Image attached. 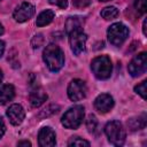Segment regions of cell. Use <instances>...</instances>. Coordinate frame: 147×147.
<instances>
[{
  "instance_id": "cell-8",
  "label": "cell",
  "mask_w": 147,
  "mask_h": 147,
  "mask_svg": "<svg viewBox=\"0 0 147 147\" xmlns=\"http://www.w3.org/2000/svg\"><path fill=\"white\" fill-rule=\"evenodd\" d=\"M147 70V53L141 52L136 55L127 65V71L132 77H139Z\"/></svg>"
},
{
  "instance_id": "cell-18",
  "label": "cell",
  "mask_w": 147,
  "mask_h": 147,
  "mask_svg": "<svg viewBox=\"0 0 147 147\" xmlns=\"http://www.w3.org/2000/svg\"><path fill=\"white\" fill-rule=\"evenodd\" d=\"M100 15H101L105 20H107V21L114 20V18H116V17L118 16V9H117L116 7H114V6H109V7L103 8V9L101 10Z\"/></svg>"
},
{
  "instance_id": "cell-3",
  "label": "cell",
  "mask_w": 147,
  "mask_h": 147,
  "mask_svg": "<svg viewBox=\"0 0 147 147\" xmlns=\"http://www.w3.org/2000/svg\"><path fill=\"white\" fill-rule=\"evenodd\" d=\"M105 133L108 141L114 146H122L126 139V132L123 124L118 121H110L105 126Z\"/></svg>"
},
{
  "instance_id": "cell-7",
  "label": "cell",
  "mask_w": 147,
  "mask_h": 147,
  "mask_svg": "<svg viewBox=\"0 0 147 147\" xmlns=\"http://www.w3.org/2000/svg\"><path fill=\"white\" fill-rule=\"evenodd\" d=\"M67 93L71 101H80L87 94V86L84 80L75 78L69 83Z\"/></svg>"
},
{
  "instance_id": "cell-29",
  "label": "cell",
  "mask_w": 147,
  "mask_h": 147,
  "mask_svg": "<svg viewBox=\"0 0 147 147\" xmlns=\"http://www.w3.org/2000/svg\"><path fill=\"white\" fill-rule=\"evenodd\" d=\"M3 33V26H2V24L0 23V36Z\"/></svg>"
},
{
  "instance_id": "cell-1",
  "label": "cell",
  "mask_w": 147,
  "mask_h": 147,
  "mask_svg": "<svg viewBox=\"0 0 147 147\" xmlns=\"http://www.w3.org/2000/svg\"><path fill=\"white\" fill-rule=\"evenodd\" d=\"M42 60L52 72H57L64 65L63 51L56 44H49L42 52Z\"/></svg>"
},
{
  "instance_id": "cell-9",
  "label": "cell",
  "mask_w": 147,
  "mask_h": 147,
  "mask_svg": "<svg viewBox=\"0 0 147 147\" xmlns=\"http://www.w3.org/2000/svg\"><path fill=\"white\" fill-rule=\"evenodd\" d=\"M36 13V8L30 2H22L20 6H17L13 13V17L16 22L23 23L29 21Z\"/></svg>"
},
{
  "instance_id": "cell-27",
  "label": "cell",
  "mask_w": 147,
  "mask_h": 147,
  "mask_svg": "<svg viewBox=\"0 0 147 147\" xmlns=\"http://www.w3.org/2000/svg\"><path fill=\"white\" fill-rule=\"evenodd\" d=\"M3 52H5V42L2 40H0V57L2 56Z\"/></svg>"
},
{
  "instance_id": "cell-17",
  "label": "cell",
  "mask_w": 147,
  "mask_h": 147,
  "mask_svg": "<svg viewBox=\"0 0 147 147\" xmlns=\"http://www.w3.org/2000/svg\"><path fill=\"white\" fill-rule=\"evenodd\" d=\"M82 24H83V22H82V18L80 17H78V16H71V17H69L67 20V22H65V31H67V33L69 34L74 30L82 29Z\"/></svg>"
},
{
  "instance_id": "cell-6",
  "label": "cell",
  "mask_w": 147,
  "mask_h": 147,
  "mask_svg": "<svg viewBox=\"0 0 147 147\" xmlns=\"http://www.w3.org/2000/svg\"><path fill=\"white\" fill-rule=\"evenodd\" d=\"M86 41H87V36L82 29L74 30L69 33L70 48L75 55H79L80 53H83L85 51Z\"/></svg>"
},
{
  "instance_id": "cell-25",
  "label": "cell",
  "mask_w": 147,
  "mask_h": 147,
  "mask_svg": "<svg viewBox=\"0 0 147 147\" xmlns=\"http://www.w3.org/2000/svg\"><path fill=\"white\" fill-rule=\"evenodd\" d=\"M5 132H6V124H5L3 119L0 117V139L3 137Z\"/></svg>"
},
{
  "instance_id": "cell-10",
  "label": "cell",
  "mask_w": 147,
  "mask_h": 147,
  "mask_svg": "<svg viewBox=\"0 0 147 147\" xmlns=\"http://www.w3.org/2000/svg\"><path fill=\"white\" fill-rule=\"evenodd\" d=\"M38 144L41 147H53L56 145V136L52 127L44 126L38 133Z\"/></svg>"
},
{
  "instance_id": "cell-4",
  "label": "cell",
  "mask_w": 147,
  "mask_h": 147,
  "mask_svg": "<svg viewBox=\"0 0 147 147\" xmlns=\"http://www.w3.org/2000/svg\"><path fill=\"white\" fill-rule=\"evenodd\" d=\"M91 70L98 79H108L111 76L113 64L107 55H100L92 60Z\"/></svg>"
},
{
  "instance_id": "cell-21",
  "label": "cell",
  "mask_w": 147,
  "mask_h": 147,
  "mask_svg": "<svg viewBox=\"0 0 147 147\" xmlns=\"http://www.w3.org/2000/svg\"><path fill=\"white\" fill-rule=\"evenodd\" d=\"M146 85H147V80H142L140 84L136 85L134 87V92L139 94L144 100H146Z\"/></svg>"
},
{
  "instance_id": "cell-23",
  "label": "cell",
  "mask_w": 147,
  "mask_h": 147,
  "mask_svg": "<svg viewBox=\"0 0 147 147\" xmlns=\"http://www.w3.org/2000/svg\"><path fill=\"white\" fill-rule=\"evenodd\" d=\"M72 3L77 8H84L91 3V0H72Z\"/></svg>"
},
{
  "instance_id": "cell-19",
  "label": "cell",
  "mask_w": 147,
  "mask_h": 147,
  "mask_svg": "<svg viewBox=\"0 0 147 147\" xmlns=\"http://www.w3.org/2000/svg\"><path fill=\"white\" fill-rule=\"evenodd\" d=\"M90 141L80 138V137H71L70 140L68 141V146H71V147H82V146H90Z\"/></svg>"
},
{
  "instance_id": "cell-22",
  "label": "cell",
  "mask_w": 147,
  "mask_h": 147,
  "mask_svg": "<svg viewBox=\"0 0 147 147\" xmlns=\"http://www.w3.org/2000/svg\"><path fill=\"white\" fill-rule=\"evenodd\" d=\"M134 8L138 11V14L144 15L146 13V0H136L134 1Z\"/></svg>"
},
{
  "instance_id": "cell-11",
  "label": "cell",
  "mask_w": 147,
  "mask_h": 147,
  "mask_svg": "<svg viewBox=\"0 0 147 147\" xmlns=\"http://www.w3.org/2000/svg\"><path fill=\"white\" fill-rule=\"evenodd\" d=\"M114 98L108 94V93H102V94H99L95 100H94V108L101 113V114H106L108 113L109 110L113 109L114 107Z\"/></svg>"
},
{
  "instance_id": "cell-30",
  "label": "cell",
  "mask_w": 147,
  "mask_h": 147,
  "mask_svg": "<svg viewBox=\"0 0 147 147\" xmlns=\"http://www.w3.org/2000/svg\"><path fill=\"white\" fill-rule=\"evenodd\" d=\"M2 78H3V75H2V71L0 70V84H1V82H2Z\"/></svg>"
},
{
  "instance_id": "cell-16",
  "label": "cell",
  "mask_w": 147,
  "mask_h": 147,
  "mask_svg": "<svg viewBox=\"0 0 147 147\" xmlns=\"http://www.w3.org/2000/svg\"><path fill=\"white\" fill-rule=\"evenodd\" d=\"M127 125L132 131L144 129L146 126V114H141L136 118H131L130 121H127Z\"/></svg>"
},
{
  "instance_id": "cell-20",
  "label": "cell",
  "mask_w": 147,
  "mask_h": 147,
  "mask_svg": "<svg viewBox=\"0 0 147 147\" xmlns=\"http://www.w3.org/2000/svg\"><path fill=\"white\" fill-rule=\"evenodd\" d=\"M86 127H87L90 133H94L95 132V130L98 127V119H96V117L94 115H92V114L88 115V117L86 119Z\"/></svg>"
},
{
  "instance_id": "cell-15",
  "label": "cell",
  "mask_w": 147,
  "mask_h": 147,
  "mask_svg": "<svg viewBox=\"0 0 147 147\" xmlns=\"http://www.w3.org/2000/svg\"><path fill=\"white\" fill-rule=\"evenodd\" d=\"M55 17V13L52 9H46L44 11H41L36 20V24L37 26H45L47 24H49Z\"/></svg>"
},
{
  "instance_id": "cell-31",
  "label": "cell",
  "mask_w": 147,
  "mask_h": 147,
  "mask_svg": "<svg viewBox=\"0 0 147 147\" xmlns=\"http://www.w3.org/2000/svg\"><path fill=\"white\" fill-rule=\"evenodd\" d=\"M99 1H102V2H106V1H110V0H99Z\"/></svg>"
},
{
  "instance_id": "cell-14",
  "label": "cell",
  "mask_w": 147,
  "mask_h": 147,
  "mask_svg": "<svg viewBox=\"0 0 147 147\" xmlns=\"http://www.w3.org/2000/svg\"><path fill=\"white\" fill-rule=\"evenodd\" d=\"M15 96V87L11 84H5L0 88V103L6 105L7 102L11 101Z\"/></svg>"
},
{
  "instance_id": "cell-12",
  "label": "cell",
  "mask_w": 147,
  "mask_h": 147,
  "mask_svg": "<svg viewBox=\"0 0 147 147\" xmlns=\"http://www.w3.org/2000/svg\"><path fill=\"white\" fill-rule=\"evenodd\" d=\"M6 115L7 117L9 118V122L17 126L20 124H22V122L24 121V117H25V111L23 109V107L18 103H13L11 106H9V108L7 109L6 111Z\"/></svg>"
},
{
  "instance_id": "cell-24",
  "label": "cell",
  "mask_w": 147,
  "mask_h": 147,
  "mask_svg": "<svg viewBox=\"0 0 147 147\" xmlns=\"http://www.w3.org/2000/svg\"><path fill=\"white\" fill-rule=\"evenodd\" d=\"M48 1H49V3L55 5L62 9L67 8V6H68V0H48Z\"/></svg>"
},
{
  "instance_id": "cell-5",
  "label": "cell",
  "mask_w": 147,
  "mask_h": 147,
  "mask_svg": "<svg viewBox=\"0 0 147 147\" xmlns=\"http://www.w3.org/2000/svg\"><path fill=\"white\" fill-rule=\"evenodd\" d=\"M129 29L125 24L121 23V22H117V23H114L111 24L108 30H107V37H108V40L110 41V44H113L114 46H119L122 45L129 37Z\"/></svg>"
},
{
  "instance_id": "cell-2",
  "label": "cell",
  "mask_w": 147,
  "mask_h": 147,
  "mask_svg": "<svg viewBox=\"0 0 147 147\" xmlns=\"http://www.w3.org/2000/svg\"><path fill=\"white\" fill-rule=\"evenodd\" d=\"M85 116V108L80 105H76L71 108H69L62 116L61 123L65 129L75 130L79 127V125L83 123Z\"/></svg>"
},
{
  "instance_id": "cell-28",
  "label": "cell",
  "mask_w": 147,
  "mask_h": 147,
  "mask_svg": "<svg viewBox=\"0 0 147 147\" xmlns=\"http://www.w3.org/2000/svg\"><path fill=\"white\" fill-rule=\"evenodd\" d=\"M142 32H144L145 36L147 34V31H146V20H144V23H142Z\"/></svg>"
},
{
  "instance_id": "cell-13",
  "label": "cell",
  "mask_w": 147,
  "mask_h": 147,
  "mask_svg": "<svg viewBox=\"0 0 147 147\" xmlns=\"http://www.w3.org/2000/svg\"><path fill=\"white\" fill-rule=\"evenodd\" d=\"M47 98H48L47 93L41 87H39V86H36L34 88H32L31 92H30V95H29L30 103H31V106L33 108L40 107L42 103H45Z\"/></svg>"
},
{
  "instance_id": "cell-26",
  "label": "cell",
  "mask_w": 147,
  "mask_h": 147,
  "mask_svg": "<svg viewBox=\"0 0 147 147\" xmlns=\"http://www.w3.org/2000/svg\"><path fill=\"white\" fill-rule=\"evenodd\" d=\"M17 146H26V147L29 146V147H30V146H31V142L28 141V140H22V141H18V142H17Z\"/></svg>"
}]
</instances>
